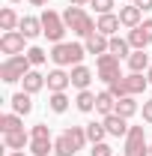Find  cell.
<instances>
[{"instance_id": "cell-13", "label": "cell", "mask_w": 152, "mask_h": 156, "mask_svg": "<svg viewBox=\"0 0 152 156\" xmlns=\"http://www.w3.org/2000/svg\"><path fill=\"white\" fill-rule=\"evenodd\" d=\"M45 78H48V75H42V72H36V69H30L27 75L21 78V84H24V93H30V96H33V93H39V90L48 84Z\"/></svg>"}, {"instance_id": "cell-1", "label": "cell", "mask_w": 152, "mask_h": 156, "mask_svg": "<svg viewBox=\"0 0 152 156\" xmlns=\"http://www.w3.org/2000/svg\"><path fill=\"white\" fill-rule=\"evenodd\" d=\"M63 21H66V27L75 33V36H93L95 33V21L84 12V6H69L66 12H63Z\"/></svg>"}, {"instance_id": "cell-40", "label": "cell", "mask_w": 152, "mask_h": 156, "mask_svg": "<svg viewBox=\"0 0 152 156\" xmlns=\"http://www.w3.org/2000/svg\"><path fill=\"white\" fill-rule=\"evenodd\" d=\"M87 3H93V0H69V6H87Z\"/></svg>"}, {"instance_id": "cell-45", "label": "cell", "mask_w": 152, "mask_h": 156, "mask_svg": "<svg viewBox=\"0 0 152 156\" xmlns=\"http://www.w3.org/2000/svg\"><path fill=\"white\" fill-rule=\"evenodd\" d=\"M12 3H18V0H12Z\"/></svg>"}, {"instance_id": "cell-23", "label": "cell", "mask_w": 152, "mask_h": 156, "mask_svg": "<svg viewBox=\"0 0 152 156\" xmlns=\"http://www.w3.org/2000/svg\"><path fill=\"white\" fill-rule=\"evenodd\" d=\"M63 135H66L69 141H72V144H75V150H81V147L90 141V138H87V126H69Z\"/></svg>"}, {"instance_id": "cell-44", "label": "cell", "mask_w": 152, "mask_h": 156, "mask_svg": "<svg viewBox=\"0 0 152 156\" xmlns=\"http://www.w3.org/2000/svg\"><path fill=\"white\" fill-rule=\"evenodd\" d=\"M149 156H152V144H149Z\"/></svg>"}, {"instance_id": "cell-35", "label": "cell", "mask_w": 152, "mask_h": 156, "mask_svg": "<svg viewBox=\"0 0 152 156\" xmlns=\"http://www.w3.org/2000/svg\"><path fill=\"white\" fill-rule=\"evenodd\" d=\"M30 135H33V138H51V129H48L45 123H36V126L30 129Z\"/></svg>"}, {"instance_id": "cell-32", "label": "cell", "mask_w": 152, "mask_h": 156, "mask_svg": "<svg viewBox=\"0 0 152 156\" xmlns=\"http://www.w3.org/2000/svg\"><path fill=\"white\" fill-rule=\"evenodd\" d=\"M107 90H111V93H114L116 99H122V96H131V93H128V87H125V75L114 78V81L107 84Z\"/></svg>"}, {"instance_id": "cell-42", "label": "cell", "mask_w": 152, "mask_h": 156, "mask_svg": "<svg viewBox=\"0 0 152 156\" xmlns=\"http://www.w3.org/2000/svg\"><path fill=\"white\" fill-rule=\"evenodd\" d=\"M9 156H27V153H24V150H12Z\"/></svg>"}, {"instance_id": "cell-8", "label": "cell", "mask_w": 152, "mask_h": 156, "mask_svg": "<svg viewBox=\"0 0 152 156\" xmlns=\"http://www.w3.org/2000/svg\"><path fill=\"white\" fill-rule=\"evenodd\" d=\"M84 48H87V54H107L111 51V36H104V33H98L95 30L93 36H87V42H84Z\"/></svg>"}, {"instance_id": "cell-28", "label": "cell", "mask_w": 152, "mask_h": 156, "mask_svg": "<svg viewBox=\"0 0 152 156\" xmlns=\"http://www.w3.org/2000/svg\"><path fill=\"white\" fill-rule=\"evenodd\" d=\"M51 150H54V141L51 138H33L30 141V153L33 156H48Z\"/></svg>"}, {"instance_id": "cell-15", "label": "cell", "mask_w": 152, "mask_h": 156, "mask_svg": "<svg viewBox=\"0 0 152 156\" xmlns=\"http://www.w3.org/2000/svg\"><path fill=\"white\" fill-rule=\"evenodd\" d=\"M140 15H143V12H140L134 3L119 9V21H122V27H128V30H134V27H140V24H143V21H140Z\"/></svg>"}, {"instance_id": "cell-33", "label": "cell", "mask_w": 152, "mask_h": 156, "mask_svg": "<svg viewBox=\"0 0 152 156\" xmlns=\"http://www.w3.org/2000/svg\"><path fill=\"white\" fill-rule=\"evenodd\" d=\"M24 54H27V60H30V63H33V66H42V63H45V60L51 57V54H45V51H42V48H36V45H33V48H27V51H24Z\"/></svg>"}, {"instance_id": "cell-19", "label": "cell", "mask_w": 152, "mask_h": 156, "mask_svg": "<svg viewBox=\"0 0 152 156\" xmlns=\"http://www.w3.org/2000/svg\"><path fill=\"white\" fill-rule=\"evenodd\" d=\"M12 111H15V114H30V111H33V99H30V93H24V90H18V93H15V96H12Z\"/></svg>"}, {"instance_id": "cell-36", "label": "cell", "mask_w": 152, "mask_h": 156, "mask_svg": "<svg viewBox=\"0 0 152 156\" xmlns=\"http://www.w3.org/2000/svg\"><path fill=\"white\" fill-rule=\"evenodd\" d=\"M90 153H93V156H116L114 150L104 144V141H101V144H93V150H90Z\"/></svg>"}, {"instance_id": "cell-22", "label": "cell", "mask_w": 152, "mask_h": 156, "mask_svg": "<svg viewBox=\"0 0 152 156\" xmlns=\"http://www.w3.org/2000/svg\"><path fill=\"white\" fill-rule=\"evenodd\" d=\"M95 96H98V93H93V90H81V93H78V99H75L78 111H84V114L95 111Z\"/></svg>"}, {"instance_id": "cell-21", "label": "cell", "mask_w": 152, "mask_h": 156, "mask_svg": "<svg viewBox=\"0 0 152 156\" xmlns=\"http://www.w3.org/2000/svg\"><path fill=\"white\" fill-rule=\"evenodd\" d=\"M128 69L131 72H146L149 69V54L146 51H131L128 54Z\"/></svg>"}, {"instance_id": "cell-25", "label": "cell", "mask_w": 152, "mask_h": 156, "mask_svg": "<svg viewBox=\"0 0 152 156\" xmlns=\"http://www.w3.org/2000/svg\"><path fill=\"white\" fill-rule=\"evenodd\" d=\"M116 114L125 117V120L137 114V102H134V96H122V99H116Z\"/></svg>"}, {"instance_id": "cell-43", "label": "cell", "mask_w": 152, "mask_h": 156, "mask_svg": "<svg viewBox=\"0 0 152 156\" xmlns=\"http://www.w3.org/2000/svg\"><path fill=\"white\" fill-rule=\"evenodd\" d=\"M146 78H149V84H152V66H149V69H146Z\"/></svg>"}, {"instance_id": "cell-29", "label": "cell", "mask_w": 152, "mask_h": 156, "mask_svg": "<svg viewBox=\"0 0 152 156\" xmlns=\"http://www.w3.org/2000/svg\"><path fill=\"white\" fill-rule=\"evenodd\" d=\"M107 135V129H104V123H87V138H90V144H101Z\"/></svg>"}, {"instance_id": "cell-37", "label": "cell", "mask_w": 152, "mask_h": 156, "mask_svg": "<svg viewBox=\"0 0 152 156\" xmlns=\"http://www.w3.org/2000/svg\"><path fill=\"white\" fill-rule=\"evenodd\" d=\"M143 120L152 123V99H149V102H143Z\"/></svg>"}, {"instance_id": "cell-24", "label": "cell", "mask_w": 152, "mask_h": 156, "mask_svg": "<svg viewBox=\"0 0 152 156\" xmlns=\"http://www.w3.org/2000/svg\"><path fill=\"white\" fill-rule=\"evenodd\" d=\"M128 45H131V51H143V48L149 45V36L143 33V27H134V30H128Z\"/></svg>"}, {"instance_id": "cell-41", "label": "cell", "mask_w": 152, "mask_h": 156, "mask_svg": "<svg viewBox=\"0 0 152 156\" xmlns=\"http://www.w3.org/2000/svg\"><path fill=\"white\" fill-rule=\"evenodd\" d=\"M30 3H33V6H45L48 0H30Z\"/></svg>"}, {"instance_id": "cell-31", "label": "cell", "mask_w": 152, "mask_h": 156, "mask_svg": "<svg viewBox=\"0 0 152 156\" xmlns=\"http://www.w3.org/2000/svg\"><path fill=\"white\" fill-rule=\"evenodd\" d=\"M48 105H51V111H54V114H63V111L69 108V96H66V93H51Z\"/></svg>"}, {"instance_id": "cell-34", "label": "cell", "mask_w": 152, "mask_h": 156, "mask_svg": "<svg viewBox=\"0 0 152 156\" xmlns=\"http://www.w3.org/2000/svg\"><path fill=\"white\" fill-rule=\"evenodd\" d=\"M90 6H95V12H98V15H107V12L114 9V0H93Z\"/></svg>"}, {"instance_id": "cell-11", "label": "cell", "mask_w": 152, "mask_h": 156, "mask_svg": "<svg viewBox=\"0 0 152 156\" xmlns=\"http://www.w3.org/2000/svg\"><path fill=\"white\" fill-rule=\"evenodd\" d=\"M30 141H33V135H30V132H24V129L3 135V144H6V150H24V147H30Z\"/></svg>"}, {"instance_id": "cell-9", "label": "cell", "mask_w": 152, "mask_h": 156, "mask_svg": "<svg viewBox=\"0 0 152 156\" xmlns=\"http://www.w3.org/2000/svg\"><path fill=\"white\" fill-rule=\"evenodd\" d=\"M101 123H104L107 135H114V138H125V135H128V120H125V117H119L116 111H114V114H107Z\"/></svg>"}, {"instance_id": "cell-12", "label": "cell", "mask_w": 152, "mask_h": 156, "mask_svg": "<svg viewBox=\"0 0 152 156\" xmlns=\"http://www.w3.org/2000/svg\"><path fill=\"white\" fill-rule=\"evenodd\" d=\"M119 15H114V12H107V15H98V21H95V30L98 33H104V36H116V30H119Z\"/></svg>"}, {"instance_id": "cell-16", "label": "cell", "mask_w": 152, "mask_h": 156, "mask_svg": "<svg viewBox=\"0 0 152 156\" xmlns=\"http://www.w3.org/2000/svg\"><path fill=\"white\" fill-rule=\"evenodd\" d=\"M95 111H98V114H104V117L116 111V96L111 93V90H101V93L95 96Z\"/></svg>"}, {"instance_id": "cell-10", "label": "cell", "mask_w": 152, "mask_h": 156, "mask_svg": "<svg viewBox=\"0 0 152 156\" xmlns=\"http://www.w3.org/2000/svg\"><path fill=\"white\" fill-rule=\"evenodd\" d=\"M45 81H48V90H51V93H66V87L72 84V75L63 72V66H57L54 72H48Z\"/></svg>"}, {"instance_id": "cell-27", "label": "cell", "mask_w": 152, "mask_h": 156, "mask_svg": "<svg viewBox=\"0 0 152 156\" xmlns=\"http://www.w3.org/2000/svg\"><path fill=\"white\" fill-rule=\"evenodd\" d=\"M111 54H116L119 60L128 57V54H131V45H128V39H122V36H111Z\"/></svg>"}, {"instance_id": "cell-5", "label": "cell", "mask_w": 152, "mask_h": 156, "mask_svg": "<svg viewBox=\"0 0 152 156\" xmlns=\"http://www.w3.org/2000/svg\"><path fill=\"white\" fill-rule=\"evenodd\" d=\"M122 153L125 156H149V144H146V135H143V126H128Z\"/></svg>"}, {"instance_id": "cell-4", "label": "cell", "mask_w": 152, "mask_h": 156, "mask_svg": "<svg viewBox=\"0 0 152 156\" xmlns=\"http://www.w3.org/2000/svg\"><path fill=\"white\" fill-rule=\"evenodd\" d=\"M66 30H69V27H66L63 15H57L54 9H45V12H42V33H45V36L51 39L54 45H57V42H63Z\"/></svg>"}, {"instance_id": "cell-20", "label": "cell", "mask_w": 152, "mask_h": 156, "mask_svg": "<svg viewBox=\"0 0 152 156\" xmlns=\"http://www.w3.org/2000/svg\"><path fill=\"white\" fill-rule=\"evenodd\" d=\"M18 129H24V120H21V114H3L0 117V132L3 135H9V132H18Z\"/></svg>"}, {"instance_id": "cell-38", "label": "cell", "mask_w": 152, "mask_h": 156, "mask_svg": "<svg viewBox=\"0 0 152 156\" xmlns=\"http://www.w3.org/2000/svg\"><path fill=\"white\" fill-rule=\"evenodd\" d=\"M134 6H137L140 12H146V9H152V0H134Z\"/></svg>"}, {"instance_id": "cell-39", "label": "cell", "mask_w": 152, "mask_h": 156, "mask_svg": "<svg viewBox=\"0 0 152 156\" xmlns=\"http://www.w3.org/2000/svg\"><path fill=\"white\" fill-rule=\"evenodd\" d=\"M140 27H143V33H146V36H149V42H152V18H146Z\"/></svg>"}, {"instance_id": "cell-17", "label": "cell", "mask_w": 152, "mask_h": 156, "mask_svg": "<svg viewBox=\"0 0 152 156\" xmlns=\"http://www.w3.org/2000/svg\"><path fill=\"white\" fill-rule=\"evenodd\" d=\"M18 30L24 33L27 39H36L39 33H42V18H33V15H24L18 24Z\"/></svg>"}, {"instance_id": "cell-7", "label": "cell", "mask_w": 152, "mask_h": 156, "mask_svg": "<svg viewBox=\"0 0 152 156\" xmlns=\"http://www.w3.org/2000/svg\"><path fill=\"white\" fill-rule=\"evenodd\" d=\"M24 33L21 30H6L3 36H0V51L3 54H9V57H15V54H24Z\"/></svg>"}, {"instance_id": "cell-30", "label": "cell", "mask_w": 152, "mask_h": 156, "mask_svg": "<svg viewBox=\"0 0 152 156\" xmlns=\"http://www.w3.org/2000/svg\"><path fill=\"white\" fill-rule=\"evenodd\" d=\"M54 153H57V156H75L78 150H75V144H72L66 135H60L57 141H54Z\"/></svg>"}, {"instance_id": "cell-26", "label": "cell", "mask_w": 152, "mask_h": 156, "mask_svg": "<svg viewBox=\"0 0 152 156\" xmlns=\"http://www.w3.org/2000/svg\"><path fill=\"white\" fill-rule=\"evenodd\" d=\"M18 24H21V18L15 15V9H9V6L0 9V30H3V33H6V30H15Z\"/></svg>"}, {"instance_id": "cell-2", "label": "cell", "mask_w": 152, "mask_h": 156, "mask_svg": "<svg viewBox=\"0 0 152 156\" xmlns=\"http://www.w3.org/2000/svg\"><path fill=\"white\" fill-rule=\"evenodd\" d=\"M30 69H33V63L27 60V54H15V57H6L0 63V78H3L6 84H15V81H21Z\"/></svg>"}, {"instance_id": "cell-46", "label": "cell", "mask_w": 152, "mask_h": 156, "mask_svg": "<svg viewBox=\"0 0 152 156\" xmlns=\"http://www.w3.org/2000/svg\"><path fill=\"white\" fill-rule=\"evenodd\" d=\"M119 156H125V153H119Z\"/></svg>"}, {"instance_id": "cell-14", "label": "cell", "mask_w": 152, "mask_h": 156, "mask_svg": "<svg viewBox=\"0 0 152 156\" xmlns=\"http://www.w3.org/2000/svg\"><path fill=\"white\" fill-rule=\"evenodd\" d=\"M69 75H72V87H78V90H90L93 72H90L87 66H81V63H78V66H72V72H69Z\"/></svg>"}, {"instance_id": "cell-18", "label": "cell", "mask_w": 152, "mask_h": 156, "mask_svg": "<svg viewBox=\"0 0 152 156\" xmlns=\"http://www.w3.org/2000/svg\"><path fill=\"white\" fill-rule=\"evenodd\" d=\"M125 87H128L131 96H137L149 87V78H143V72H131V75H125Z\"/></svg>"}, {"instance_id": "cell-3", "label": "cell", "mask_w": 152, "mask_h": 156, "mask_svg": "<svg viewBox=\"0 0 152 156\" xmlns=\"http://www.w3.org/2000/svg\"><path fill=\"white\" fill-rule=\"evenodd\" d=\"M84 54H87V48L78 45V42H57L54 51H51V60L57 66H78L84 60Z\"/></svg>"}, {"instance_id": "cell-6", "label": "cell", "mask_w": 152, "mask_h": 156, "mask_svg": "<svg viewBox=\"0 0 152 156\" xmlns=\"http://www.w3.org/2000/svg\"><path fill=\"white\" fill-rule=\"evenodd\" d=\"M95 69H98V78L104 81V84H111L114 78H119V57L116 54H98L95 57Z\"/></svg>"}]
</instances>
